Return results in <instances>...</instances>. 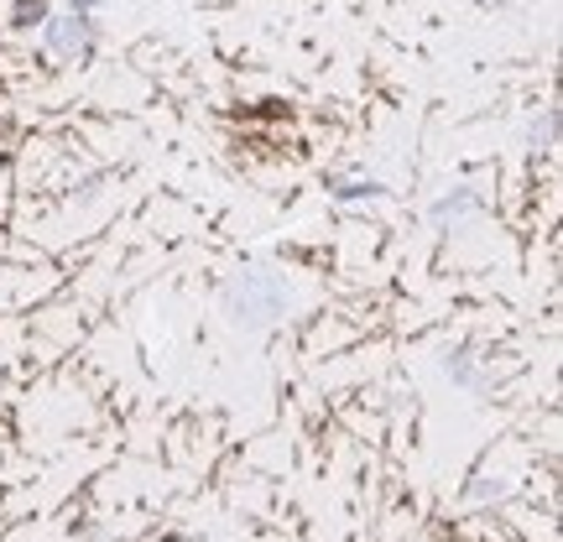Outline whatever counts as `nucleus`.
I'll return each instance as SVG.
<instances>
[{
	"mask_svg": "<svg viewBox=\"0 0 563 542\" xmlns=\"http://www.w3.org/2000/svg\"><path fill=\"white\" fill-rule=\"evenodd\" d=\"M68 11L74 16H95V11H104V0H68Z\"/></svg>",
	"mask_w": 563,
	"mask_h": 542,
	"instance_id": "8",
	"label": "nucleus"
},
{
	"mask_svg": "<svg viewBox=\"0 0 563 542\" xmlns=\"http://www.w3.org/2000/svg\"><path fill=\"white\" fill-rule=\"evenodd\" d=\"M329 193L340 203H361V199H382L386 188L376 178H329Z\"/></svg>",
	"mask_w": 563,
	"mask_h": 542,
	"instance_id": "4",
	"label": "nucleus"
},
{
	"mask_svg": "<svg viewBox=\"0 0 563 542\" xmlns=\"http://www.w3.org/2000/svg\"><path fill=\"white\" fill-rule=\"evenodd\" d=\"M553 141H559V110H543V115L527 121V146H532V152H543Z\"/></svg>",
	"mask_w": 563,
	"mask_h": 542,
	"instance_id": "5",
	"label": "nucleus"
},
{
	"mask_svg": "<svg viewBox=\"0 0 563 542\" xmlns=\"http://www.w3.org/2000/svg\"><path fill=\"white\" fill-rule=\"evenodd\" d=\"M42 21H47V0H16L11 5V26H21V32H32Z\"/></svg>",
	"mask_w": 563,
	"mask_h": 542,
	"instance_id": "6",
	"label": "nucleus"
},
{
	"mask_svg": "<svg viewBox=\"0 0 563 542\" xmlns=\"http://www.w3.org/2000/svg\"><path fill=\"white\" fill-rule=\"evenodd\" d=\"M37 42L47 58L58 63H84L89 53H95V42H100V32H95V16H74V11H47V21L37 26Z\"/></svg>",
	"mask_w": 563,
	"mask_h": 542,
	"instance_id": "2",
	"label": "nucleus"
},
{
	"mask_svg": "<svg viewBox=\"0 0 563 542\" xmlns=\"http://www.w3.org/2000/svg\"><path fill=\"white\" fill-rule=\"evenodd\" d=\"M220 308L235 329H272L292 308V281L272 266H245L220 287Z\"/></svg>",
	"mask_w": 563,
	"mask_h": 542,
	"instance_id": "1",
	"label": "nucleus"
},
{
	"mask_svg": "<svg viewBox=\"0 0 563 542\" xmlns=\"http://www.w3.org/2000/svg\"><path fill=\"white\" fill-rule=\"evenodd\" d=\"M443 365H449V376H454L460 386H481V370L470 365V355H464V350H454V355H449Z\"/></svg>",
	"mask_w": 563,
	"mask_h": 542,
	"instance_id": "7",
	"label": "nucleus"
},
{
	"mask_svg": "<svg viewBox=\"0 0 563 542\" xmlns=\"http://www.w3.org/2000/svg\"><path fill=\"white\" fill-rule=\"evenodd\" d=\"M475 209H481V193H475V188H449V193H443V199H433V209H428V220L439 224V230H449V224H460L464 214H475Z\"/></svg>",
	"mask_w": 563,
	"mask_h": 542,
	"instance_id": "3",
	"label": "nucleus"
}]
</instances>
